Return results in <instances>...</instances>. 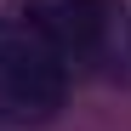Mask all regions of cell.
<instances>
[{"instance_id": "cell-2", "label": "cell", "mask_w": 131, "mask_h": 131, "mask_svg": "<svg viewBox=\"0 0 131 131\" xmlns=\"http://www.w3.org/2000/svg\"><path fill=\"white\" fill-rule=\"evenodd\" d=\"M34 29L69 57H97L108 40V6L103 0H40L34 6Z\"/></svg>"}, {"instance_id": "cell-1", "label": "cell", "mask_w": 131, "mask_h": 131, "mask_svg": "<svg viewBox=\"0 0 131 131\" xmlns=\"http://www.w3.org/2000/svg\"><path fill=\"white\" fill-rule=\"evenodd\" d=\"M69 97V63L40 29L0 23V108L17 120H51Z\"/></svg>"}]
</instances>
